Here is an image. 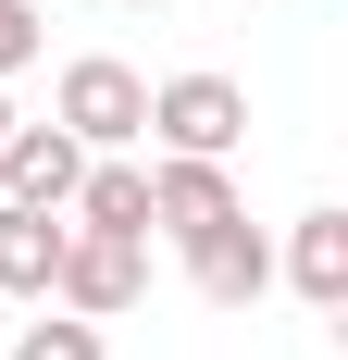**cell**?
I'll return each mask as SVG.
<instances>
[{
    "instance_id": "cell-1",
    "label": "cell",
    "mask_w": 348,
    "mask_h": 360,
    "mask_svg": "<svg viewBox=\"0 0 348 360\" xmlns=\"http://www.w3.org/2000/svg\"><path fill=\"white\" fill-rule=\"evenodd\" d=\"M50 124H63L87 162H100V149H137V137H149V75H137V63H112V50H87V63H63Z\"/></svg>"
},
{
    "instance_id": "cell-2",
    "label": "cell",
    "mask_w": 348,
    "mask_h": 360,
    "mask_svg": "<svg viewBox=\"0 0 348 360\" xmlns=\"http://www.w3.org/2000/svg\"><path fill=\"white\" fill-rule=\"evenodd\" d=\"M149 286V236H87V224H63V274H50V298H63L75 323H125Z\"/></svg>"
},
{
    "instance_id": "cell-3",
    "label": "cell",
    "mask_w": 348,
    "mask_h": 360,
    "mask_svg": "<svg viewBox=\"0 0 348 360\" xmlns=\"http://www.w3.org/2000/svg\"><path fill=\"white\" fill-rule=\"evenodd\" d=\"M149 137L187 149V162H224V149L249 137V87L237 75H162V87H149Z\"/></svg>"
},
{
    "instance_id": "cell-4",
    "label": "cell",
    "mask_w": 348,
    "mask_h": 360,
    "mask_svg": "<svg viewBox=\"0 0 348 360\" xmlns=\"http://www.w3.org/2000/svg\"><path fill=\"white\" fill-rule=\"evenodd\" d=\"M149 224H162L174 249L224 236V224H237V174H224V162H187V149H162V162H149Z\"/></svg>"
},
{
    "instance_id": "cell-5",
    "label": "cell",
    "mask_w": 348,
    "mask_h": 360,
    "mask_svg": "<svg viewBox=\"0 0 348 360\" xmlns=\"http://www.w3.org/2000/svg\"><path fill=\"white\" fill-rule=\"evenodd\" d=\"M75 174H87V149L63 137V124H13L0 137V199H37V212H63Z\"/></svg>"
},
{
    "instance_id": "cell-6",
    "label": "cell",
    "mask_w": 348,
    "mask_h": 360,
    "mask_svg": "<svg viewBox=\"0 0 348 360\" xmlns=\"http://www.w3.org/2000/svg\"><path fill=\"white\" fill-rule=\"evenodd\" d=\"M187 274H199V298H211V311H249V298H261V286H274V249H261V224H224V236H199V249H187Z\"/></svg>"
},
{
    "instance_id": "cell-7",
    "label": "cell",
    "mask_w": 348,
    "mask_h": 360,
    "mask_svg": "<svg viewBox=\"0 0 348 360\" xmlns=\"http://www.w3.org/2000/svg\"><path fill=\"white\" fill-rule=\"evenodd\" d=\"M50 274H63V212L0 199V298H50Z\"/></svg>"
},
{
    "instance_id": "cell-8",
    "label": "cell",
    "mask_w": 348,
    "mask_h": 360,
    "mask_svg": "<svg viewBox=\"0 0 348 360\" xmlns=\"http://www.w3.org/2000/svg\"><path fill=\"white\" fill-rule=\"evenodd\" d=\"M63 212L87 224V236H149V174H137V162H112V149H100V162L75 174V199H63Z\"/></svg>"
},
{
    "instance_id": "cell-9",
    "label": "cell",
    "mask_w": 348,
    "mask_h": 360,
    "mask_svg": "<svg viewBox=\"0 0 348 360\" xmlns=\"http://www.w3.org/2000/svg\"><path fill=\"white\" fill-rule=\"evenodd\" d=\"M286 286L311 298V311H348V212H299V236H286Z\"/></svg>"
},
{
    "instance_id": "cell-10",
    "label": "cell",
    "mask_w": 348,
    "mask_h": 360,
    "mask_svg": "<svg viewBox=\"0 0 348 360\" xmlns=\"http://www.w3.org/2000/svg\"><path fill=\"white\" fill-rule=\"evenodd\" d=\"M13 360H112V348H100V323H75V311H50V298H37V323L13 335Z\"/></svg>"
},
{
    "instance_id": "cell-11",
    "label": "cell",
    "mask_w": 348,
    "mask_h": 360,
    "mask_svg": "<svg viewBox=\"0 0 348 360\" xmlns=\"http://www.w3.org/2000/svg\"><path fill=\"white\" fill-rule=\"evenodd\" d=\"M37 63V0H0V87Z\"/></svg>"
},
{
    "instance_id": "cell-12",
    "label": "cell",
    "mask_w": 348,
    "mask_h": 360,
    "mask_svg": "<svg viewBox=\"0 0 348 360\" xmlns=\"http://www.w3.org/2000/svg\"><path fill=\"white\" fill-rule=\"evenodd\" d=\"M0 137H13V100H0Z\"/></svg>"
},
{
    "instance_id": "cell-13",
    "label": "cell",
    "mask_w": 348,
    "mask_h": 360,
    "mask_svg": "<svg viewBox=\"0 0 348 360\" xmlns=\"http://www.w3.org/2000/svg\"><path fill=\"white\" fill-rule=\"evenodd\" d=\"M125 13H162V0H125Z\"/></svg>"
}]
</instances>
